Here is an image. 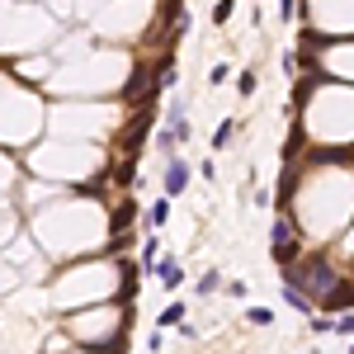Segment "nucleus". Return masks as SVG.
Segmentation results:
<instances>
[{
	"label": "nucleus",
	"instance_id": "obj_3",
	"mask_svg": "<svg viewBox=\"0 0 354 354\" xmlns=\"http://www.w3.org/2000/svg\"><path fill=\"white\" fill-rule=\"evenodd\" d=\"M189 185V161H170L165 165V194H180Z\"/></svg>",
	"mask_w": 354,
	"mask_h": 354
},
{
	"label": "nucleus",
	"instance_id": "obj_10",
	"mask_svg": "<svg viewBox=\"0 0 354 354\" xmlns=\"http://www.w3.org/2000/svg\"><path fill=\"white\" fill-rule=\"evenodd\" d=\"M232 19V0H218V10H213V24H227Z\"/></svg>",
	"mask_w": 354,
	"mask_h": 354
},
{
	"label": "nucleus",
	"instance_id": "obj_8",
	"mask_svg": "<svg viewBox=\"0 0 354 354\" xmlns=\"http://www.w3.org/2000/svg\"><path fill=\"white\" fill-rule=\"evenodd\" d=\"M180 322H185V307H180V302H170V307L161 312V326H180Z\"/></svg>",
	"mask_w": 354,
	"mask_h": 354
},
{
	"label": "nucleus",
	"instance_id": "obj_5",
	"mask_svg": "<svg viewBox=\"0 0 354 354\" xmlns=\"http://www.w3.org/2000/svg\"><path fill=\"white\" fill-rule=\"evenodd\" d=\"M165 218H170V203H165V198H156V203H151V208H147V227H151V232H156V227H161Z\"/></svg>",
	"mask_w": 354,
	"mask_h": 354
},
{
	"label": "nucleus",
	"instance_id": "obj_2",
	"mask_svg": "<svg viewBox=\"0 0 354 354\" xmlns=\"http://www.w3.org/2000/svg\"><path fill=\"white\" fill-rule=\"evenodd\" d=\"M298 236H293V222L288 218H279L274 222V255H279V265H293V260H298Z\"/></svg>",
	"mask_w": 354,
	"mask_h": 354
},
{
	"label": "nucleus",
	"instance_id": "obj_9",
	"mask_svg": "<svg viewBox=\"0 0 354 354\" xmlns=\"http://www.w3.org/2000/svg\"><path fill=\"white\" fill-rule=\"evenodd\" d=\"M270 322H274L270 307H250V326H270Z\"/></svg>",
	"mask_w": 354,
	"mask_h": 354
},
{
	"label": "nucleus",
	"instance_id": "obj_1",
	"mask_svg": "<svg viewBox=\"0 0 354 354\" xmlns=\"http://www.w3.org/2000/svg\"><path fill=\"white\" fill-rule=\"evenodd\" d=\"M283 283H298V288H302V293H307L312 302H322V298L330 293V288L340 283V274L330 270L322 255H312V260H307L302 270H288V274H283Z\"/></svg>",
	"mask_w": 354,
	"mask_h": 354
},
{
	"label": "nucleus",
	"instance_id": "obj_11",
	"mask_svg": "<svg viewBox=\"0 0 354 354\" xmlns=\"http://www.w3.org/2000/svg\"><path fill=\"white\" fill-rule=\"evenodd\" d=\"M227 142H232V118H227V123L218 128V137H213V147H227Z\"/></svg>",
	"mask_w": 354,
	"mask_h": 354
},
{
	"label": "nucleus",
	"instance_id": "obj_6",
	"mask_svg": "<svg viewBox=\"0 0 354 354\" xmlns=\"http://www.w3.org/2000/svg\"><path fill=\"white\" fill-rule=\"evenodd\" d=\"M180 279H185L180 265H175V260H161V283H165V288H180Z\"/></svg>",
	"mask_w": 354,
	"mask_h": 354
},
{
	"label": "nucleus",
	"instance_id": "obj_12",
	"mask_svg": "<svg viewBox=\"0 0 354 354\" xmlns=\"http://www.w3.org/2000/svg\"><path fill=\"white\" fill-rule=\"evenodd\" d=\"M335 330H340V335H354V312H350V317H340V322H335Z\"/></svg>",
	"mask_w": 354,
	"mask_h": 354
},
{
	"label": "nucleus",
	"instance_id": "obj_4",
	"mask_svg": "<svg viewBox=\"0 0 354 354\" xmlns=\"http://www.w3.org/2000/svg\"><path fill=\"white\" fill-rule=\"evenodd\" d=\"M350 302H354V288H350V283H335L326 298H322V307H326V312H335V307H350Z\"/></svg>",
	"mask_w": 354,
	"mask_h": 354
},
{
	"label": "nucleus",
	"instance_id": "obj_7",
	"mask_svg": "<svg viewBox=\"0 0 354 354\" xmlns=\"http://www.w3.org/2000/svg\"><path fill=\"white\" fill-rule=\"evenodd\" d=\"M151 265H156V236H147V245H142V265H137V270L147 274Z\"/></svg>",
	"mask_w": 354,
	"mask_h": 354
}]
</instances>
